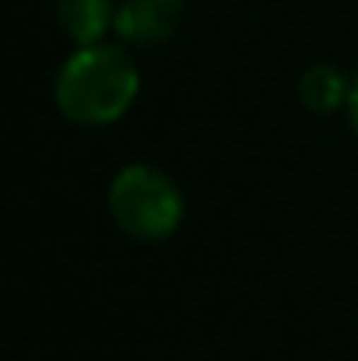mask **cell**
<instances>
[{
    "mask_svg": "<svg viewBox=\"0 0 358 361\" xmlns=\"http://www.w3.org/2000/svg\"><path fill=\"white\" fill-rule=\"evenodd\" d=\"M348 120H352V130L358 133V74L352 78V88H348Z\"/></svg>",
    "mask_w": 358,
    "mask_h": 361,
    "instance_id": "obj_6",
    "label": "cell"
},
{
    "mask_svg": "<svg viewBox=\"0 0 358 361\" xmlns=\"http://www.w3.org/2000/svg\"><path fill=\"white\" fill-rule=\"evenodd\" d=\"M109 214L130 239L162 242L183 221V193L151 165H126L109 186Z\"/></svg>",
    "mask_w": 358,
    "mask_h": 361,
    "instance_id": "obj_2",
    "label": "cell"
},
{
    "mask_svg": "<svg viewBox=\"0 0 358 361\" xmlns=\"http://www.w3.org/2000/svg\"><path fill=\"white\" fill-rule=\"evenodd\" d=\"M183 0H119L113 32L130 46H155L176 32Z\"/></svg>",
    "mask_w": 358,
    "mask_h": 361,
    "instance_id": "obj_3",
    "label": "cell"
},
{
    "mask_svg": "<svg viewBox=\"0 0 358 361\" xmlns=\"http://www.w3.org/2000/svg\"><path fill=\"white\" fill-rule=\"evenodd\" d=\"M348 88L352 85H345L341 71L327 67V63H316L299 78V99L313 113H334V109L348 106Z\"/></svg>",
    "mask_w": 358,
    "mask_h": 361,
    "instance_id": "obj_5",
    "label": "cell"
},
{
    "mask_svg": "<svg viewBox=\"0 0 358 361\" xmlns=\"http://www.w3.org/2000/svg\"><path fill=\"white\" fill-rule=\"evenodd\" d=\"M56 18L67 39L78 46H95L113 28V0H56Z\"/></svg>",
    "mask_w": 358,
    "mask_h": 361,
    "instance_id": "obj_4",
    "label": "cell"
},
{
    "mask_svg": "<svg viewBox=\"0 0 358 361\" xmlns=\"http://www.w3.org/2000/svg\"><path fill=\"white\" fill-rule=\"evenodd\" d=\"M137 88L141 74L133 56L123 46L95 42V46H78V53L67 56V63L56 74L53 99L71 123L106 126L130 109Z\"/></svg>",
    "mask_w": 358,
    "mask_h": 361,
    "instance_id": "obj_1",
    "label": "cell"
}]
</instances>
